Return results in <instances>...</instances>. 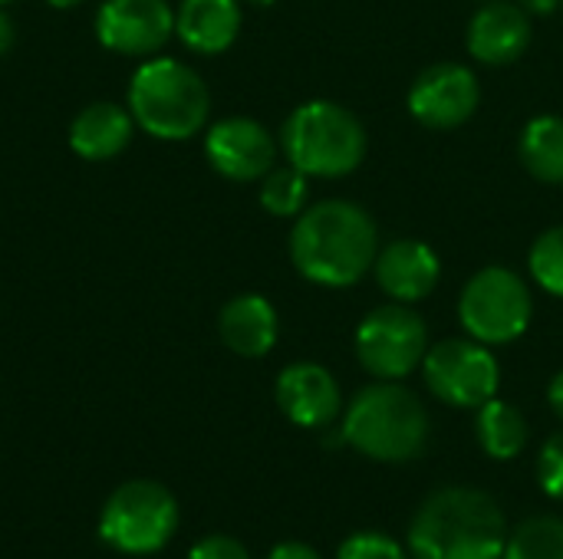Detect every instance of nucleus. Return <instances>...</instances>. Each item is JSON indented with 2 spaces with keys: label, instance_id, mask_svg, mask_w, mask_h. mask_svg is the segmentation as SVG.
I'll use <instances>...</instances> for the list:
<instances>
[{
  "label": "nucleus",
  "instance_id": "nucleus-34",
  "mask_svg": "<svg viewBox=\"0 0 563 559\" xmlns=\"http://www.w3.org/2000/svg\"><path fill=\"white\" fill-rule=\"evenodd\" d=\"M482 3H488V0H482Z\"/></svg>",
  "mask_w": 563,
  "mask_h": 559
},
{
  "label": "nucleus",
  "instance_id": "nucleus-9",
  "mask_svg": "<svg viewBox=\"0 0 563 559\" xmlns=\"http://www.w3.org/2000/svg\"><path fill=\"white\" fill-rule=\"evenodd\" d=\"M422 379L429 392L452 409H482L498 395L501 366L492 346L478 339H442L429 346L422 359Z\"/></svg>",
  "mask_w": 563,
  "mask_h": 559
},
{
  "label": "nucleus",
  "instance_id": "nucleus-13",
  "mask_svg": "<svg viewBox=\"0 0 563 559\" xmlns=\"http://www.w3.org/2000/svg\"><path fill=\"white\" fill-rule=\"evenodd\" d=\"M277 409L300 428H327L343 415V392L320 362H290L274 385Z\"/></svg>",
  "mask_w": 563,
  "mask_h": 559
},
{
  "label": "nucleus",
  "instance_id": "nucleus-31",
  "mask_svg": "<svg viewBox=\"0 0 563 559\" xmlns=\"http://www.w3.org/2000/svg\"><path fill=\"white\" fill-rule=\"evenodd\" d=\"M49 7H56V10H73V7H79L82 0H46Z\"/></svg>",
  "mask_w": 563,
  "mask_h": 559
},
{
  "label": "nucleus",
  "instance_id": "nucleus-21",
  "mask_svg": "<svg viewBox=\"0 0 563 559\" xmlns=\"http://www.w3.org/2000/svg\"><path fill=\"white\" fill-rule=\"evenodd\" d=\"M307 198H310V178L287 165H274L264 178H261V208L274 217H297L307 211Z\"/></svg>",
  "mask_w": 563,
  "mask_h": 559
},
{
  "label": "nucleus",
  "instance_id": "nucleus-7",
  "mask_svg": "<svg viewBox=\"0 0 563 559\" xmlns=\"http://www.w3.org/2000/svg\"><path fill=\"white\" fill-rule=\"evenodd\" d=\"M459 320L472 339L485 346H508L521 339L534 320L531 287L508 267H482L462 287Z\"/></svg>",
  "mask_w": 563,
  "mask_h": 559
},
{
  "label": "nucleus",
  "instance_id": "nucleus-25",
  "mask_svg": "<svg viewBox=\"0 0 563 559\" xmlns=\"http://www.w3.org/2000/svg\"><path fill=\"white\" fill-rule=\"evenodd\" d=\"M538 484L548 497L563 501V428L544 441L538 455Z\"/></svg>",
  "mask_w": 563,
  "mask_h": 559
},
{
  "label": "nucleus",
  "instance_id": "nucleus-29",
  "mask_svg": "<svg viewBox=\"0 0 563 559\" xmlns=\"http://www.w3.org/2000/svg\"><path fill=\"white\" fill-rule=\"evenodd\" d=\"M531 16H551L554 10H561L563 0H518Z\"/></svg>",
  "mask_w": 563,
  "mask_h": 559
},
{
  "label": "nucleus",
  "instance_id": "nucleus-11",
  "mask_svg": "<svg viewBox=\"0 0 563 559\" xmlns=\"http://www.w3.org/2000/svg\"><path fill=\"white\" fill-rule=\"evenodd\" d=\"M277 138L247 115H228L214 122L205 135V158L208 165L238 185L261 181L277 165Z\"/></svg>",
  "mask_w": 563,
  "mask_h": 559
},
{
  "label": "nucleus",
  "instance_id": "nucleus-22",
  "mask_svg": "<svg viewBox=\"0 0 563 559\" xmlns=\"http://www.w3.org/2000/svg\"><path fill=\"white\" fill-rule=\"evenodd\" d=\"M501 559H563V517H528L508 534Z\"/></svg>",
  "mask_w": 563,
  "mask_h": 559
},
{
  "label": "nucleus",
  "instance_id": "nucleus-1",
  "mask_svg": "<svg viewBox=\"0 0 563 559\" xmlns=\"http://www.w3.org/2000/svg\"><path fill=\"white\" fill-rule=\"evenodd\" d=\"M379 254V227L373 214L346 198H327L294 217L290 260L297 273L317 287L360 283Z\"/></svg>",
  "mask_w": 563,
  "mask_h": 559
},
{
  "label": "nucleus",
  "instance_id": "nucleus-6",
  "mask_svg": "<svg viewBox=\"0 0 563 559\" xmlns=\"http://www.w3.org/2000/svg\"><path fill=\"white\" fill-rule=\"evenodd\" d=\"M178 530V501L158 481H125L119 484L99 514V537L125 554L148 557L172 544Z\"/></svg>",
  "mask_w": 563,
  "mask_h": 559
},
{
  "label": "nucleus",
  "instance_id": "nucleus-16",
  "mask_svg": "<svg viewBox=\"0 0 563 559\" xmlns=\"http://www.w3.org/2000/svg\"><path fill=\"white\" fill-rule=\"evenodd\" d=\"M218 333L221 343L244 359H261L277 346L280 336V320L277 310L267 297L261 293H241L221 306L218 316Z\"/></svg>",
  "mask_w": 563,
  "mask_h": 559
},
{
  "label": "nucleus",
  "instance_id": "nucleus-8",
  "mask_svg": "<svg viewBox=\"0 0 563 559\" xmlns=\"http://www.w3.org/2000/svg\"><path fill=\"white\" fill-rule=\"evenodd\" d=\"M353 349L360 366L373 379L402 382L406 376L422 369V359L429 353V326L419 310L389 300L360 320Z\"/></svg>",
  "mask_w": 563,
  "mask_h": 559
},
{
  "label": "nucleus",
  "instance_id": "nucleus-3",
  "mask_svg": "<svg viewBox=\"0 0 563 559\" xmlns=\"http://www.w3.org/2000/svg\"><path fill=\"white\" fill-rule=\"evenodd\" d=\"M340 435L363 458H373L379 465H409L426 455L432 418L426 402L412 389L376 379L346 405Z\"/></svg>",
  "mask_w": 563,
  "mask_h": 559
},
{
  "label": "nucleus",
  "instance_id": "nucleus-19",
  "mask_svg": "<svg viewBox=\"0 0 563 559\" xmlns=\"http://www.w3.org/2000/svg\"><path fill=\"white\" fill-rule=\"evenodd\" d=\"M475 435H478V445H482V451L488 458L511 461L528 448L531 425H528V418H525V412L518 405L501 402L495 395L492 402L475 409Z\"/></svg>",
  "mask_w": 563,
  "mask_h": 559
},
{
  "label": "nucleus",
  "instance_id": "nucleus-4",
  "mask_svg": "<svg viewBox=\"0 0 563 559\" xmlns=\"http://www.w3.org/2000/svg\"><path fill=\"white\" fill-rule=\"evenodd\" d=\"M129 112L135 125L162 142H185L198 135L211 112L205 79L181 59H148L129 82Z\"/></svg>",
  "mask_w": 563,
  "mask_h": 559
},
{
  "label": "nucleus",
  "instance_id": "nucleus-27",
  "mask_svg": "<svg viewBox=\"0 0 563 559\" xmlns=\"http://www.w3.org/2000/svg\"><path fill=\"white\" fill-rule=\"evenodd\" d=\"M267 559H323L310 544H300V540H287V544H277L271 550Z\"/></svg>",
  "mask_w": 563,
  "mask_h": 559
},
{
  "label": "nucleus",
  "instance_id": "nucleus-30",
  "mask_svg": "<svg viewBox=\"0 0 563 559\" xmlns=\"http://www.w3.org/2000/svg\"><path fill=\"white\" fill-rule=\"evenodd\" d=\"M13 40H16V33H13V20L0 10V59L13 49Z\"/></svg>",
  "mask_w": 563,
  "mask_h": 559
},
{
  "label": "nucleus",
  "instance_id": "nucleus-24",
  "mask_svg": "<svg viewBox=\"0 0 563 559\" xmlns=\"http://www.w3.org/2000/svg\"><path fill=\"white\" fill-rule=\"evenodd\" d=\"M336 559H406V550L389 534L363 530V534H353L340 544Z\"/></svg>",
  "mask_w": 563,
  "mask_h": 559
},
{
  "label": "nucleus",
  "instance_id": "nucleus-14",
  "mask_svg": "<svg viewBox=\"0 0 563 559\" xmlns=\"http://www.w3.org/2000/svg\"><path fill=\"white\" fill-rule=\"evenodd\" d=\"M534 43L531 13L515 0H488L475 10L465 30L468 53L485 66H511Z\"/></svg>",
  "mask_w": 563,
  "mask_h": 559
},
{
  "label": "nucleus",
  "instance_id": "nucleus-12",
  "mask_svg": "<svg viewBox=\"0 0 563 559\" xmlns=\"http://www.w3.org/2000/svg\"><path fill=\"white\" fill-rule=\"evenodd\" d=\"M175 33L168 0H102L96 10V40L119 56H152Z\"/></svg>",
  "mask_w": 563,
  "mask_h": 559
},
{
  "label": "nucleus",
  "instance_id": "nucleus-23",
  "mask_svg": "<svg viewBox=\"0 0 563 559\" xmlns=\"http://www.w3.org/2000/svg\"><path fill=\"white\" fill-rule=\"evenodd\" d=\"M528 270L544 293L563 300V224L538 234L528 254Z\"/></svg>",
  "mask_w": 563,
  "mask_h": 559
},
{
  "label": "nucleus",
  "instance_id": "nucleus-15",
  "mask_svg": "<svg viewBox=\"0 0 563 559\" xmlns=\"http://www.w3.org/2000/svg\"><path fill=\"white\" fill-rule=\"evenodd\" d=\"M373 277L389 300L412 306L435 293V287L442 280V260L429 244H422L416 237H399V241H389L386 247H379Z\"/></svg>",
  "mask_w": 563,
  "mask_h": 559
},
{
  "label": "nucleus",
  "instance_id": "nucleus-32",
  "mask_svg": "<svg viewBox=\"0 0 563 559\" xmlns=\"http://www.w3.org/2000/svg\"><path fill=\"white\" fill-rule=\"evenodd\" d=\"M241 3H251V7H271V3H277V0H241Z\"/></svg>",
  "mask_w": 563,
  "mask_h": 559
},
{
  "label": "nucleus",
  "instance_id": "nucleus-2",
  "mask_svg": "<svg viewBox=\"0 0 563 559\" xmlns=\"http://www.w3.org/2000/svg\"><path fill=\"white\" fill-rule=\"evenodd\" d=\"M508 534L505 511L488 491L449 484L412 514L406 550L412 559H501Z\"/></svg>",
  "mask_w": 563,
  "mask_h": 559
},
{
  "label": "nucleus",
  "instance_id": "nucleus-28",
  "mask_svg": "<svg viewBox=\"0 0 563 559\" xmlns=\"http://www.w3.org/2000/svg\"><path fill=\"white\" fill-rule=\"evenodd\" d=\"M548 405H551V412L563 422V369L551 379V385H548Z\"/></svg>",
  "mask_w": 563,
  "mask_h": 559
},
{
  "label": "nucleus",
  "instance_id": "nucleus-33",
  "mask_svg": "<svg viewBox=\"0 0 563 559\" xmlns=\"http://www.w3.org/2000/svg\"><path fill=\"white\" fill-rule=\"evenodd\" d=\"M3 3H13V0H0V7H3Z\"/></svg>",
  "mask_w": 563,
  "mask_h": 559
},
{
  "label": "nucleus",
  "instance_id": "nucleus-18",
  "mask_svg": "<svg viewBox=\"0 0 563 559\" xmlns=\"http://www.w3.org/2000/svg\"><path fill=\"white\" fill-rule=\"evenodd\" d=\"M135 119L115 102H92L69 122V148L86 161H109L132 142Z\"/></svg>",
  "mask_w": 563,
  "mask_h": 559
},
{
  "label": "nucleus",
  "instance_id": "nucleus-17",
  "mask_svg": "<svg viewBox=\"0 0 563 559\" xmlns=\"http://www.w3.org/2000/svg\"><path fill=\"white\" fill-rule=\"evenodd\" d=\"M175 33L188 49L218 56L241 33V0H181L175 10Z\"/></svg>",
  "mask_w": 563,
  "mask_h": 559
},
{
  "label": "nucleus",
  "instance_id": "nucleus-5",
  "mask_svg": "<svg viewBox=\"0 0 563 559\" xmlns=\"http://www.w3.org/2000/svg\"><path fill=\"white\" fill-rule=\"evenodd\" d=\"M280 152L307 178H346L366 158V128L340 102H300L280 125Z\"/></svg>",
  "mask_w": 563,
  "mask_h": 559
},
{
  "label": "nucleus",
  "instance_id": "nucleus-20",
  "mask_svg": "<svg viewBox=\"0 0 563 559\" xmlns=\"http://www.w3.org/2000/svg\"><path fill=\"white\" fill-rule=\"evenodd\" d=\"M518 158L544 185H563V115H538L521 128Z\"/></svg>",
  "mask_w": 563,
  "mask_h": 559
},
{
  "label": "nucleus",
  "instance_id": "nucleus-26",
  "mask_svg": "<svg viewBox=\"0 0 563 559\" xmlns=\"http://www.w3.org/2000/svg\"><path fill=\"white\" fill-rule=\"evenodd\" d=\"M188 559H251L247 547L238 540V537H228V534H211V537H201Z\"/></svg>",
  "mask_w": 563,
  "mask_h": 559
},
{
  "label": "nucleus",
  "instance_id": "nucleus-10",
  "mask_svg": "<svg viewBox=\"0 0 563 559\" xmlns=\"http://www.w3.org/2000/svg\"><path fill=\"white\" fill-rule=\"evenodd\" d=\"M409 115L432 132H449L465 125L482 105V82L465 63H432L426 66L406 96Z\"/></svg>",
  "mask_w": 563,
  "mask_h": 559
}]
</instances>
